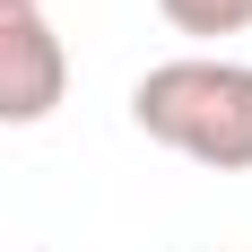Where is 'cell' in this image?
I'll use <instances>...</instances> for the list:
<instances>
[{
    "label": "cell",
    "instance_id": "obj_1",
    "mask_svg": "<svg viewBox=\"0 0 252 252\" xmlns=\"http://www.w3.org/2000/svg\"><path fill=\"white\" fill-rule=\"evenodd\" d=\"M130 122L209 174H252V61H226V52L157 61L130 87Z\"/></svg>",
    "mask_w": 252,
    "mask_h": 252
},
{
    "label": "cell",
    "instance_id": "obj_2",
    "mask_svg": "<svg viewBox=\"0 0 252 252\" xmlns=\"http://www.w3.org/2000/svg\"><path fill=\"white\" fill-rule=\"evenodd\" d=\"M70 96V52L52 35L44 0H0V122L26 130V122H52Z\"/></svg>",
    "mask_w": 252,
    "mask_h": 252
},
{
    "label": "cell",
    "instance_id": "obj_3",
    "mask_svg": "<svg viewBox=\"0 0 252 252\" xmlns=\"http://www.w3.org/2000/svg\"><path fill=\"white\" fill-rule=\"evenodd\" d=\"M174 35H244L252 26V0H157Z\"/></svg>",
    "mask_w": 252,
    "mask_h": 252
}]
</instances>
